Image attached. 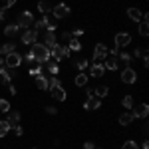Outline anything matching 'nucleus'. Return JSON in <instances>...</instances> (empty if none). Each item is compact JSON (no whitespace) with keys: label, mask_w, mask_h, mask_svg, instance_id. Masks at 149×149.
Returning <instances> with one entry per match:
<instances>
[{"label":"nucleus","mask_w":149,"mask_h":149,"mask_svg":"<svg viewBox=\"0 0 149 149\" xmlns=\"http://www.w3.org/2000/svg\"><path fill=\"white\" fill-rule=\"evenodd\" d=\"M30 54H32V58H34V62H38L40 66L46 64L48 60H50V50H48L44 44H32Z\"/></svg>","instance_id":"nucleus-1"},{"label":"nucleus","mask_w":149,"mask_h":149,"mask_svg":"<svg viewBox=\"0 0 149 149\" xmlns=\"http://www.w3.org/2000/svg\"><path fill=\"white\" fill-rule=\"evenodd\" d=\"M68 58H70V48L68 46L58 44L56 48L50 50V60H54V62H62V60H68Z\"/></svg>","instance_id":"nucleus-2"},{"label":"nucleus","mask_w":149,"mask_h":149,"mask_svg":"<svg viewBox=\"0 0 149 149\" xmlns=\"http://www.w3.org/2000/svg\"><path fill=\"white\" fill-rule=\"evenodd\" d=\"M34 24V16H32V12L30 10H22L20 12V16H18V20H16V26L20 28V30H26V28H30Z\"/></svg>","instance_id":"nucleus-3"},{"label":"nucleus","mask_w":149,"mask_h":149,"mask_svg":"<svg viewBox=\"0 0 149 149\" xmlns=\"http://www.w3.org/2000/svg\"><path fill=\"white\" fill-rule=\"evenodd\" d=\"M22 62H24L22 54H18V52H10L8 56H4V66H6V68H14L16 70Z\"/></svg>","instance_id":"nucleus-4"},{"label":"nucleus","mask_w":149,"mask_h":149,"mask_svg":"<svg viewBox=\"0 0 149 149\" xmlns=\"http://www.w3.org/2000/svg\"><path fill=\"white\" fill-rule=\"evenodd\" d=\"M52 14L56 16L58 20L68 18V16H70V6H68V4H64V2H60V4H56V6H52Z\"/></svg>","instance_id":"nucleus-5"},{"label":"nucleus","mask_w":149,"mask_h":149,"mask_svg":"<svg viewBox=\"0 0 149 149\" xmlns=\"http://www.w3.org/2000/svg\"><path fill=\"white\" fill-rule=\"evenodd\" d=\"M121 81L127 84V86L135 84V81H137V72H135L133 68H123L121 70Z\"/></svg>","instance_id":"nucleus-6"},{"label":"nucleus","mask_w":149,"mask_h":149,"mask_svg":"<svg viewBox=\"0 0 149 149\" xmlns=\"http://www.w3.org/2000/svg\"><path fill=\"white\" fill-rule=\"evenodd\" d=\"M107 56V48L105 44H95V50H93V64H102Z\"/></svg>","instance_id":"nucleus-7"},{"label":"nucleus","mask_w":149,"mask_h":149,"mask_svg":"<svg viewBox=\"0 0 149 149\" xmlns=\"http://www.w3.org/2000/svg\"><path fill=\"white\" fill-rule=\"evenodd\" d=\"M129 44H131V34H127V32H119V34H115V48H117V50L129 46Z\"/></svg>","instance_id":"nucleus-8"},{"label":"nucleus","mask_w":149,"mask_h":149,"mask_svg":"<svg viewBox=\"0 0 149 149\" xmlns=\"http://www.w3.org/2000/svg\"><path fill=\"white\" fill-rule=\"evenodd\" d=\"M36 40H38V32H36L34 28H26L22 32V44L32 46V44H36Z\"/></svg>","instance_id":"nucleus-9"},{"label":"nucleus","mask_w":149,"mask_h":149,"mask_svg":"<svg viewBox=\"0 0 149 149\" xmlns=\"http://www.w3.org/2000/svg\"><path fill=\"white\" fill-rule=\"evenodd\" d=\"M16 76V70L14 68H6V66H0V81L2 84H10V80Z\"/></svg>","instance_id":"nucleus-10"},{"label":"nucleus","mask_w":149,"mask_h":149,"mask_svg":"<svg viewBox=\"0 0 149 149\" xmlns=\"http://www.w3.org/2000/svg\"><path fill=\"white\" fill-rule=\"evenodd\" d=\"M129 111L133 113V117H135V119H137V117H141V119H143V117H147V115H149V105H147V103H139L137 107L133 105Z\"/></svg>","instance_id":"nucleus-11"},{"label":"nucleus","mask_w":149,"mask_h":149,"mask_svg":"<svg viewBox=\"0 0 149 149\" xmlns=\"http://www.w3.org/2000/svg\"><path fill=\"white\" fill-rule=\"evenodd\" d=\"M42 44L48 48V50H52V48H56L58 46V38L54 32H46V34L42 36Z\"/></svg>","instance_id":"nucleus-12"},{"label":"nucleus","mask_w":149,"mask_h":149,"mask_svg":"<svg viewBox=\"0 0 149 149\" xmlns=\"http://www.w3.org/2000/svg\"><path fill=\"white\" fill-rule=\"evenodd\" d=\"M139 36H143V38H147L149 36V22H147V12H143V18L139 20Z\"/></svg>","instance_id":"nucleus-13"},{"label":"nucleus","mask_w":149,"mask_h":149,"mask_svg":"<svg viewBox=\"0 0 149 149\" xmlns=\"http://www.w3.org/2000/svg\"><path fill=\"white\" fill-rule=\"evenodd\" d=\"M100 107H102V100H100V97H95V95L88 97L86 103H84V109H100Z\"/></svg>","instance_id":"nucleus-14"},{"label":"nucleus","mask_w":149,"mask_h":149,"mask_svg":"<svg viewBox=\"0 0 149 149\" xmlns=\"http://www.w3.org/2000/svg\"><path fill=\"white\" fill-rule=\"evenodd\" d=\"M115 60H117V68H119V66H125V68H129V64H131V54L121 52L119 56H115Z\"/></svg>","instance_id":"nucleus-15"},{"label":"nucleus","mask_w":149,"mask_h":149,"mask_svg":"<svg viewBox=\"0 0 149 149\" xmlns=\"http://www.w3.org/2000/svg\"><path fill=\"white\" fill-rule=\"evenodd\" d=\"M88 81H90V76H88L86 72H80V74L74 78V84H76L78 88H86V86H88Z\"/></svg>","instance_id":"nucleus-16"},{"label":"nucleus","mask_w":149,"mask_h":149,"mask_svg":"<svg viewBox=\"0 0 149 149\" xmlns=\"http://www.w3.org/2000/svg\"><path fill=\"white\" fill-rule=\"evenodd\" d=\"M50 92H52V97H54L56 102H64V100H66V90H64L62 86H58V88H52Z\"/></svg>","instance_id":"nucleus-17"},{"label":"nucleus","mask_w":149,"mask_h":149,"mask_svg":"<svg viewBox=\"0 0 149 149\" xmlns=\"http://www.w3.org/2000/svg\"><path fill=\"white\" fill-rule=\"evenodd\" d=\"M103 68L109 70V72H115L117 70V60H115V56H105V64H103Z\"/></svg>","instance_id":"nucleus-18"},{"label":"nucleus","mask_w":149,"mask_h":149,"mask_svg":"<svg viewBox=\"0 0 149 149\" xmlns=\"http://www.w3.org/2000/svg\"><path fill=\"white\" fill-rule=\"evenodd\" d=\"M103 74H105V68H103V64H93L92 70H90V76H92V78H102Z\"/></svg>","instance_id":"nucleus-19"},{"label":"nucleus","mask_w":149,"mask_h":149,"mask_svg":"<svg viewBox=\"0 0 149 149\" xmlns=\"http://www.w3.org/2000/svg\"><path fill=\"white\" fill-rule=\"evenodd\" d=\"M127 16H129V18L133 20V22H139V20L143 18V12L139 10V8H135V6H131V8L127 10Z\"/></svg>","instance_id":"nucleus-20"},{"label":"nucleus","mask_w":149,"mask_h":149,"mask_svg":"<svg viewBox=\"0 0 149 149\" xmlns=\"http://www.w3.org/2000/svg\"><path fill=\"white\" fill-rule=\"evenodd\" d=\"M46 70H48V74L58 76V74H60V64L54 62V60H48V62H46Z\"/></svg>","instance_id":"nucleus-21"},{"label":"nucleus","mask_w":149,"mask_h":149,"mask_svg":"<svg viewBox=\"0 0 149 149\" xmlns=\"http://www.w3.org/2000/svg\"><path fill=\"white\" fill-rule=\"evenodd\" d=\"M48 24H50V20H48V16H42L40 20H36L34 22V30L36 32H40V30H46Z\"/></svg>","instance_id":"nucleus-22"},{"label":"nucleus","mask_w":149,"mask_h":149,"mask_svg":"<svg viewBox=\"0 0 149 149\" xmlns=\"http://www.w3.org/2000/svg\"><path fill=\"white\" fill-rule=\"evenodd\" d=\"M10 52H16V44H14V42H6V44L0 46V54H2V56H8Z\"/></svg>","instance_id":"nucleus-23"},{"label":"nucleus","mask_w":149,"mask_h":149,"mask_svg":"<svg viewBox=\"0 0 149 149\" xmlns=\"http://www.w3.org/2000/svg\"><path fill=\"white\" fill-rule=\"evenodd\" d=\"M36 88H38V90H42V92H48V78L44 76V74L36 78Z\"/></svg>","instance_id":"nucleus-24"},{"label":"nucleus","mask_w":149,"mask_h":149,"mask_svg":"<svg viewBox=\"0 0 149 149\" xmlns=\"http://www.w3.org/2000/svg\"><path fill=\"white\" fill-rule=\"evenodd\" d=\"M133 119H135V117H133L131 111H123V113L119 115V123H121V125H129V123H133Z\"/></svg>","instance_id":"nucleus-25"},{"label":"nucleus","mask_w":149,"mask_h":149,"mask_svg":"<svg viewBox=\"0 0 149 149\" xmlns=\"http://www.w3.org/2000/svg\"><path fill=\"white\" fill-rule=\"evenodd\" d=\"M38 12H42V16H46L48 12H52V4L46 2V0H40L38 2Z\"/></svg>","instance_id":"nucleus-26"},{"label":"nucleus","mask_w":149,"mask_h":149,"mask_svg":"<svg viewBox=\"0 0 149 149\" xmlns=\"http://www.w3.org/2000/svg\"><path fill=\"white\" fill-rule=\"evenodd\" d=\"M18 32H20V28H18L16 24H8V26L4 28V36H6V38H12V36H16Z\"/></svg>","instance_id":"nucleus-27"},{"label":"nucleus","mask_w":149,"mask_h":149,"mask_svg":"<svg viewBox=\"0 0 149 149\" xmlns=\"http://www.w3.org/2000/svg\"><path fill=\"white\" fill-rule=\"evenodd\" d=\"M107 93H109V88H107V86H97V88L93 90V95H95V97H100V100L105 97Z\"/></svg>","instance_id":"nucleus-28"},{"label":"nucleus","mask_w":149,"mask_h":149,"mask_svg":"<svg viewBox=\"0 0 149 149\" xmlns=\"http://www.w3.org/2000/svg\"><path fill=\"white\" fill-rule=\"evenodd\" d=\"M18 121H20V111H16V109L8 111V123H10V127H12V125H16Z\"/></svg>","instance_id":"nucleus-29"},{"label":"nucleus","mask_w":149,"mask_h":149,"mask_svg":"<svg viewBox=\"0 0 149 149\" xmlns=\"http://www.w3.org/2000/svg\"><path fill=\"white\" fill-rule=\"evenodd\" d=\"M68 48H70V52H80L81 50V42L78 40V38H72L68 42Z\"/></svg>","instance_id":"nucleus-30"},{"label":"nucleus","mask_w":149,"mask_h":149,"mask_svg":"<svg viewBox=\"0 0 149 149\" xmlns=\"http://www.w3.org/2000/svg\"><path fill=\"white\" fill-rule=\"evenodd\" d=\"M121 105H123L125 109H131V107L135 105V102H133V95H125V97L121 100Z\"/></svg>","instance_id":"nucleus-31"},{"label":"nucleus","mask_w":149,"mask_h":149,"mask_svg":"<svg viewBox=\"0 0 149 149\" xmlns=\"http://www.w3.org/2000/svg\"><path fill=\"white\" fill-rule=\"evenodd\" d=\"M58 86H62V81L58 80V76H52V78L48 80V92H50L52 88H58Z\"/></svg>","instance_id":"nucleus-32"},{"label":"nucleus","mask_w":149,"mask_h":149,"mask_svg":"<svg viewBox=\"0 0 149 149\" xmlns=\"http://www.w3.org/2000/svg\"><path fill=\"white\" fill-rule=\"evenodd\" d=\"M8 131H10V123L8 121H0V139L4 137Z\"/></svg>","instance_id":"nucleus-33"},{"label":"nucleus","mask_w":149,"mask_h":149,"mask_svg":"<svg viewBox=\"0 0 149 149\" xmlns=\"http://www.w3.org/2000/svg\"><path fill=\"white\" fill-rule=\"evenodd\" d=\"M10 111V102L8 100H0V113H8Z\"/></svg>","instance_id":"nucleus-34"},{"label":"nucleus","mask_w":149,"mask_h":149,"mask_svg":"<svg viewBox=\"0 0 149 149\" xmlns=\"http://www.w3.org/2000/svg\"><path fill=\"white\" fill-rule=\"evenodd\" d=\"M88 66H90V62H88L86 58H80V60L76 62V68H78V70H81V72H84V70L88 68Z\"/></svg>","instance_id":"nucleus-35"},{"label":"nucleus","mask_w":149,"mask_h":149,"mask_svg":"<svg viewBox=\"0 0 149 149\" xmlns=\"http://www.w3.org/2000/svg\"><path fill=\"white\" fill-rule=\"evenodd\" d=\"M121 149H139V147H137V143H135L133 139H127L125 143L121 145Z\"/></svg>","instance_id":"nucleus-36"},{"label":"nucleus","mask_w":149,"mask_h":149,"mask_svg":"<svg viewBox=\"0 0 149 149\" xmlns=\"http://www.w3.org/2000/svg\"><path fill=\"white\" fill-rule=\"evenodd\" d=\"M32 78H38V76H42V66H38V68H30V72H28Z\"/></svg>","instance_id":"nucleus-37"},{"label":"nucleus","mask_w":149,"mask_h":149,"mask_svg":"<svg viewBox=\"0 0 149 149\" xmlns=\"http://www.w3.org/2000/svg\"><path fill=\"white\" fill-rule=\"evenodd\" d=\"M6 14H8V8H6V6H2V8H0V22H4V20H6Z\"/></svg>","instance_id":"nucleus-38"},{"label":"nucleus","mask_w":149,"mask_h":149,"mask_svg":"<svg viewBox=\"0 0 149 149\" xmlns=\"http://www.w3.org/2000/svg\"><path fill=\"white\" fill-rule=\"evenodd\" d=\"M12 129H14V133H16V135H18V137H20V135H22L24 133V129L20 125H18V123H16V125H12Z\"/></svg>","instance_id":"nucleus-39"},{"label":"nucleus","mask_w":149,"mask_h":149,"mask_svg":"<svg viewBox=\"0 0 149 149\" xmlns=\"http://www.w3.org/2000/svg\"><path fill=\"white\" fill-rule=\"evenodd\" d=\"M143 54H147V52H145V50H141V48H135V52H133V56H135V58H141Z\"/></svg>","instance_id":"nucleus-40"},{"label":"nucleus","mask_w":149,"mask_h":149,"mask_svg":"<svg viewBox=\"0 0 149 149\" xmlns=\"http://www.w3.org/2000/svg\"><path fill=\"white\" fill-rule=\"evenodd\" d=\"M46 111H48L50 115H56V113H58V109L54 107V105H46Z\"/></svg>","instance_id":"nucleus-41"},{"label":"nucleus","mask_w":149,"mask_h":149,"mask_svg":"<svg viewBox=\"0 0 149 149\" xmlns=\"http://www.w3.org/2000/svg\"><path fill=\"white\" fill-rule=\"evenodd\" d=\"M22 60H26V64H32V62H34V58H32V54H30V52H28L26 56H22Z\"/></svg>","instance_id":"nucleus-42"},{"label":"nucleus","mask_w":149,"mask_h":149,"mask_svg":"<svg viewBox=\"0 0 149 149\" xmlns=\"http://www.w3.org/2000/svg\"><path fill=\"white\" fill-rule=\"evenodd\" d=\"M81 34H84V30H81V28H76V30H74V34H72V38H80Z\"/></svg>","instance_id":"nucleus-43"},{"label":"nucleus","mask_w":149,"mask_h":149,"mask_svg":"<svg viewBox=\"0 0 149 149\" xmlns=\"http://www.w3.org/2000/svg\"><path fill=\"white\" fill-rule=\"evenodd\" d=\"M62 40H64V42H70V40H72V32H64V34H62Z\"/></svg>","instance_id":"nucleus-44"},{"label":"nucleus","mask_w":149,"mask_h":149,"mask_svg":"<svg viewBox=\"0 0 149 149\" xmlns=\"http://www.w3.org/2000/svg\"><path fill=\"white\" fill-rule=\"evenodd\" d=\"M95 147V145H93L92 141H86V143H84V149H93Z\"/></svg>","instance_id":"nucleus-45"},{"label":"nucleus","mask_w":149,"mask_h":149,"mask_svg":"<svg viewBox=\"0 0 149 149\" xmlns=\"http://www.w3.org/2000/svg\"><path fill=\"white\" fill-rule=\"evenodd\" d=\"M8 92H10V95H14V93H16V88H14L12 84H8Z\"/></svg>","instance_id":"nucleus-46"},{"label":"nucleus","mask_w":149,"mask_h":149,"mask_svg":"<svg viewBox=\"0 0 149 149\" xmlns=\"http://www.w3.org/2000/svg\"><path fill=\"white\" fill-rule=\"evenodd\" d=\"M14 4H16V0H6V4H4V6H6V8H10V6H14Z\"/></svg>","instance_id":"nucleus-47"},{"label":"nucleus","mask_w":149,"mask_h":149,"mask_svg":"<svg viewBox=\"0 0 149 149\" xmlns=\"http://www.w3.org/2000/svg\"><path fill=\"white\" fill-rule=\"evenodd\" d=\"M141 149H149V141H147V139H145V141L141 143Z\"/></svg>","instance_id":"nucleus-48"},{"label":"nucleus","mask_w":149,"mask_h":149,"mask_svg":"<svg viewBox=\"0 0 149 149\" xmlns=\"http://www.w3.org/2000/svg\"><path fill=\"white\" fill-rule=\"evenodd\" d=\"M86 93H88V97H92V95H93V90H92V88H88V90H86Z\"/></svg>","instance_id":"nucleus-49"},{"label":"nucleus","mask_w":149,"mask_h":149,"mask_svg":"<svg viewBox=\"0 0 149 149\" xmlns=\"http://www.w3.org/2000/svg\"><path fill=\"white\" fill-rule=\"evenodd\" d=\"M0 66H4V58L0 56Z\"/></svg>","instance_id":"nucleus-50"},{"label":"nucleus","mask_w":149,"mask_h":149,"mask_svg":"<svg viewBox=\"0 0 149 149\" xmlns=\"http://www.w3.org/2000/svg\"><path fill=\"white\" fill-rule=\"evenodd\" d=\"M93 149H97V147H93Z\"/></svg>","instance_id":"nucleus-51"},{"label":"nucleus","mask_w":149,"mask_h":149,"mask_svg":"<svg viewBox=\"0 0 149 149\" xmlns=\"http://www.w3.org/2000/svg\"><path fill=\"white\" fill-rule=\"evenodd\" d=\"M34 149H36V147H34Z\"/></svg>","instance_id":"nucleus-52"}]
</instances>
